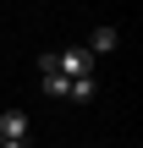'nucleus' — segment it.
<instances>
[{"instance_id":"obj_2","label":"nucleus","mask_w":143,"mask_h":148,"mask_svg":"<svg viewBox=\"0 0 143 148\" xmlns=\"http://www.w3.org/2000/svg\"><path fill=\"white\" fill-rule=\"evenodd\" d=\"M0 143L28 148V115H22V110H6V115H0Z\"/></svg>"},{"instance_id":"obj_3","label":"nucleus","mask_w":143,"mask_h":148,"mask_svg":"<svg viewBox=\"0 0 143 148\" xmlns=\"http://www.w3.org/2000/svg\"><path fill=\"white\" fill-rule=\"evenodd\" d=\"M116 44H121V33H116V27H94V38H88L83 49H88V55H110Z\"/></svg>"},{"instance_id":"obj_1","label":"nucleus","mask_w":143,"mask_h":148,"mask_svg":"<svg viewBox=\"0 0 143 148\" xmlns=\"http://www.w3.org/2000/svg\"><path fill=\"white\" fill-rule=\"evenodd\" d=\"M55 71H61V77H94V55H88L83 44H77V49H61V55H55Z\"/></svg>"},{"instance_id":"obj_5","label":"nucleus","mask_w":143,"mask_h":148,"mask_svg":"<svg viewBox=\"0 0 143 148\" xmlns=\"http://www.w3.org/2000/svg\"><path fill=\"white\" fill-rule=\"evenodd\" d=\"M39 77H44V93H55V99H66V82H72V77H61V71H39Z\"/></svg>"},{"instance_id":"obj_4","label":"nucleus","mask_w":143,"mask_h":148,"mask_svg":"<svg viewBox=\"0 0 143 148\" xmlns=\"http://www.w3.org/2000/svg\"><path fill=\"white\" fill-rule=\"evenodd\" d=\"M94 93H99V88H94V77H72V82H66V99H83V104H88Z\"/></svg>"}]
</instances>
